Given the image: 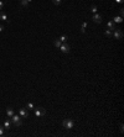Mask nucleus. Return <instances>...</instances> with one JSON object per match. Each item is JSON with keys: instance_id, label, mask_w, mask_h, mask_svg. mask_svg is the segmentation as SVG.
<instances>
[{"instance_id": "9d476101", "label": "nucleus", "mask_w": 124, "mask_h": 137, "mask_svg": "<svg viewBox=\"0 0 124 137\" xmlns=\"http://www.w3.org/2000/svg\"><path fill=\"white\" fill-rule=\"evenodd\" d=\"M6 115H8V117H11L14 115V109L12 108H8L6 109Z\"/></svg>"}, {"instance_id": "4be33fe9", "label": "nucleus", "mask_w": 124, "mask_h": 137, "mask_svg": "<svg viewBox=\"0 0 124 137\" xmlns=\"http://www.w3.org/2000/svg\"><path fill=\"white\" fill-rule=\"evenodd\" d=\"M3 8H4V1L0 0V10H3Z\"/></svg>"}, {"instance_id": "4468645a", "label": "nucleus", "mask_w": 124, "mask_h": 137, "mask_svg": "<svg viewBox=\"0 0 124 137\" xmlns=\"http://www.w3.org/2000/svg\"><path fill=\"white\" fill-rule=\"evenodd\" d=\"M112 33H113V30H111V29H108V30H106V31H104V35H106L107 37H111V36H112Z\"/></svg>"}, {"instance_id": "bb28decb", "label": "nucleus", "mask_w": 124, "mask_h": 137, "mask_svg": "<svg viewBox=\"0 0 124 137\" xmlns=\"http://www.w3.org/2000/svg\"><path fill=\"white\" fill-rule=\"evenodd\" d=\"M27 1H29V3H31V1H32V0H27Z\"/></svg>"}, {"instance_id": "f03ea898", "label": "nucleus", "mask_w": 124, "mask_h": 137, "mask_svg": "<svg viewBox=\"0 0 124 137\" xmlns=\"http://www.w3.org/2000/svg\"><path fill=\"white\" fill-rule=\"evenodd\" d=\"M62 125H63V127L67 128V130H72L73 126H74V121L71 120V119H65L63 121H62Z\"/></svg>"}, {"instance_id": "2eb2a0df", "label": "nucleus", "mask_w": 124, "mask_h": 137, "mask_svg": "<svg viewBox=\"0 0 124 137\" xmlns=\"http://www.w3.org/2000/svg\"><path fill=\"white\" fill-rule=\"evenodd\" d=\"M26 109H27V110H34V109H35V106H34V104H32V103H27Z\"/></svg>"}, {"instance_id": "6e6552de", "label": "nucleus", "mask_w": 124, "mask_h": 137, "mask_svg": "<svg viewBox=\"0 0 124 137\" xmlns=\"http://www.w3.org/2000/svg\"><path fill=\"white\" fill-rule=\"evenodd\" d=\"M19 114H20V116H21V117H24V119H25V117H27V110H26L25 108H21V109H20V110H19Z\"/></svg>"}, {"instance_id": "f3484780", "label": "nucleus", "mask_w": 124, "mask_h": 137, "mask_svg": "<svg viewBox=\"0 0 124 137\" xmlns=\"http://www.w3.org/2000/svg\"><path fill=\"white\" fill-rule=\"evenodd\" d=\"M53 45H55L57 48H60V46H61V41H60V40H55V41H53Z\"/></svg>"}, {"instance_id": "aec40b11", "label": "nucleus", "mask_w": 124, "mask_h": 137, "mask_svg": "<svg viewBox=\"0 0 124 137\" xmlns=\"http://www.w3.org/2000/svg\"><path fill=\"white\" fill-rule=\"evenodd\" d=\"M52 3H53L55 5H60V4L62 3V0H52Z\"/></svg>"}, {"instance_id": "39448f33", "label": "nucleus", "mask_w": 124, "mask_h": 137, "mask_svg": "<svg viewBox=\"0 0 124 137\" xmlns=\"http://www.w3.org/2000/svg\"><path fill=\"white\" fill-rule=\"evenodd\" d=\"M92 20H93L94 24H100L102 20H103V17H102V15H99V14H94V15L92 16Z\"/></svg>"}, {"instance_id": "a211bd4d", "label": "nucleus", "mask_w": 124, "mask_h": 137, "mask_svg": "<svg viewBox=\"0 0 124 137\" xmlns=\"http://www.w3.org/2000/svg\"><path fill=\"white\" fill-rule=\"evenodd\" d=\"M91 11H92L93 14H97V6H96V5H92V6H91Z\"/></svg>"}, {"instance_id": "423d86ee", "label": "nucleus", "mask_w": 124, "mask_h": 137, "mask_svg": "<svg viewBox=\"0 0 124 137\" xmlns=\"http://www.w3.org/2000/svg\"><path fill=\"white\" fill-rule=\"evenodd\" d=\"M60 49L63 52V53H68L70 52V46L65 42V43H61V46H60Z\"/></svg>"}, {"instance_id": "1a4fd4ad", "label": "nucleus", "mask_w": 124, "mask_h": 137, "mask_svg": "<svg viewBox=\"0 0 124 137\" xmlns=\"http://www.w3.org/2000/svg\"><path fill=\"white\" fill-rule=\"evenodd\" d=\"M3 126H4V128H5V130L11 128V121H10V120H6V121L4 122V125H3Z\"/></svg>"}, {"instance_id": "6ab92c4d", "label": "nucleus", "mask_w": 124, "mask_h": 137, "mask_svg": "<svg viewBox=\"0 0 124 137\" xmlns=\"http://www.w3.org/2000/svg\"><path fill=\"white\" fill-rule=\"evenodd\" d=\"M20 3H21V5H23V6H26V5L29 4L27 0H20Z\"/></svg>"}, {"instance_id": "412c9836", "label": "nucleus", "mask_w": 124, "mask_h": 137, "mask_svg": "<svg viewBox=\"0 0 124 137\" xmlns=\"http://www.w3.org/2000/svg\"><path fill=\"white\" fill-rule=\"evenodd\" d=\"M123 15H124V9L122 8V9H119V16L123 17Z\"/></svg>"}, {"instance_id": "7ed1b4c3", "label": "nucleus", "mask_w": 124, "mask_h": 137, "mask_svg": "<svg viewBox=\"0 0 124 137\" xmlns=\"http://www.w3.org/2000/svg\"><path fill=\"white\" fill-rule=\"evenodd\" d=\"M34 111H35V116H36V117H42V116H45V114H46V110H45L44 108H35Z\"/></svg>"}, {"instance_id": "dca6fc26", "label": "nucleus", "mask_w": 124, "mask_h": 137, "mask_svg": "<svg viewBox=\"0 0 124 137\" xmlns=\"http://www.w3.org/2000/svg\"><path fill=\"white\" fill-rule=\"evenodd\" d=\"M5 135V128H4V126H0V137H3Z\"/></svg>"}, {"instance_id": "f8f14e48", "label": "nucleus", "mask_w": 124, "mask_h": 137, "mask_svg": "<svg viewBox=\"0 0 124 137\" xmlns=\"http://www.w3.org/2000/svg\"><path fill=\"white\" fill-rule=\"evenodd\" d=\"M58 40L61 41V43H65V42L67 41V36H66V35H62V36L58 38Z\"/></svg>"}, {"instance_id": "ddd939ff", "label": "nucleus", "mask_w": 124, "mask_h": 137, "mask_svg": "<svg viewBox=\"0 0 124 137\" xmlns=\"http://www.w3.org/2000/svg\"><path fill=\"white\" fill-rule=\"evenodd\" d=\"M107 27H108V29H111V30H114V29H115L114 22H113V21H109V22L107 24Z\"/></svg>"}, {"instance_id": "a878e982", "label": "nucleus", "mask_w": 124, "mask_h": 137, "mask_svg": "<svg viewBox=\"0 0 124 137\" xmlns=\"http://www.w3.org/2000/svg\"><path fill=\"white\" fill-rule=\"evenodd\" d=\"M115 1H117V3H119V4H122V3L124 1V0H115Z\"/></svg>"}, {"instance_id": "393cba45", "label": "nucleus", "mask_w": 124, "mask_h": 137, "mask_svg": "<svg viewBox=\"0 0 124 137\" xmlns=\"http://www.w3.org/2000/svg\"><path fill=\"white\" fill-rule=\"evenodd\" d=\"M81 32H82V33H85V32H86V29L82 27V29H81Z\"/></svg>"}, {"instance_id": "f257e3e1", "label": "nucleus", "mask_w": 124, "mask_h": 137, "mask_svg": "<svg viewBox=\"0 0 124 137\" xmlns=\"http://www.w3.org/2000/svg\"><path fill=\"white\" fill-rule=\"evenodd\" d=\"M10 121H11V124H12V125H15V126H21V125H23V120H21V117H20L19 115H15V114L11 116Z\"/></svg>"}, {"instance_id": "0eeeda50", "label": "nucleus", "mask_w": 124, "mask_h": 137, "mask_svg": "<svg viewBox=\"0 0 124 137\" xmlns=\"http://www.w3.org/2000/svg\"><path fill=\"white\" fill-rule=\"evenodd\" d=\"M0 20L4 21V22H9V20H8V15H6L4 11H0Z\"/></svg>"}, {"instance_id": "20e7f679", "label": "nucleus", "mask_w": 124, "mask_h": 137, "mask_svg": "<svg viewBox=\"0 0 124 137\" xmlns=\"http://www.w3.org/2000/svg\"><path fill=\"white\" fill-rule=\"evenodd\" d=\"M112 36L114 37V38H117V40H120V38L123 37V31L120 30V29H118V30H113V33H112Z\"/></svg>"}, {"instance_id": "b1692460", "label": "nucleus", "mask_w": 124, "mask_h": 137, "mask_svg": "<svg viewBox=\"0 0 124 137\" xmlns=\"http://www.w3.org/2000/svg\"><path fill=\"white\" fill-rule=\"evenodd\" d=\"M82 27L86 29V27H87V22H83V24H82Z\"/></svg>"}, {"instance_id": "9b49d317", "label": "nucleus", "mask_w": 124, "mask_h": 137, "mask_svg": "<svg viewBox=\"0 0 124 137\" xmlns=\"http://www.w3.org/2000/svg\"><path fill=\"white\" fill-rule=\"evenodd\" d=\"M123 21V17H120V16H115L114 19H113V22H118V24H120Z\"/></svg>"}, {"instance_id": "5701e85b", "label": "nucleus", "mask_w": 124, "mask_h": 137, "mask_svg": "<svg viewBox=\"0 0 124 137\" xmlns=\"http://www.w3.org/2000/svg\"><path fill=\"white\" fill-rule=\"evenodd\" d=\"M4 29H5V27H4L3 25H0V32H3V31H4Z\"/></svg>"}]
</instances>
